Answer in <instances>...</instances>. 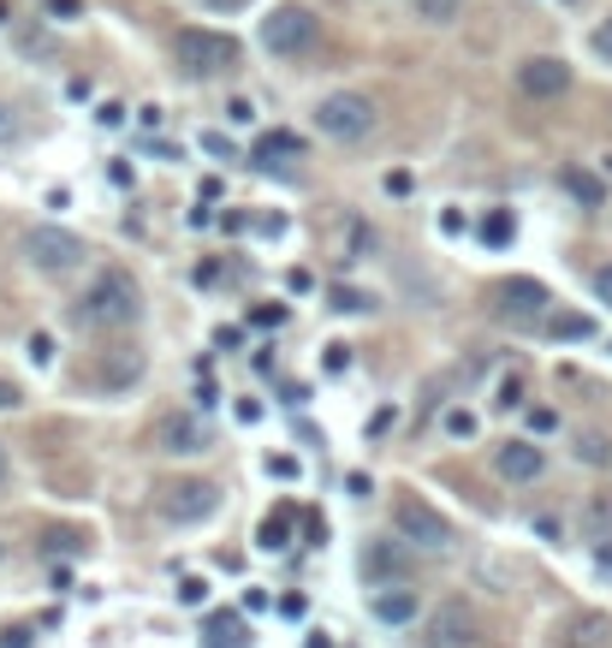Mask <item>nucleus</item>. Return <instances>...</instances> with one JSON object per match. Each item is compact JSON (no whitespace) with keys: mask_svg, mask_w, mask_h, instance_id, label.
I'll return each instance as SVG.
<instances>
[{"mask_svg":"<svg viewBox=\"0 0 612 648\" xmlns=\"http://www.w3.org/2000/svg\"><path fill=\"white\" fill-rule=\"evenodd\" d=\"M144 316V286H137L131 268H101L90 280V292H83V321H96V328H131V321Z\"/></svg>","mask_w":612,"mask_h":648,"instance_id":"f257e3e1","label":"nucleus"},{"mask_svg":"<svg viewBox=\"0 0 612 648\" xmlns=\"http://www.w3.org/2000/svg\"><path fill=\"white\" fill-rule=\"evenodd\" d=\"M172 60H179L185 78H226V72H238V42L226 37V30L190 24L172 37Z\"/></svg>","mask_w":612,"mask_h":648,"instance_id":"f03ea898","label":"nucleus"},{"mask_svg":"<svg viewBox=\"0 0 612 648\" xmlns=\"http://www.w3.org/2000/svg\"><path fill=\"white\" fill-rule=\"evenodd\" d=\"M375 126H381V108L357 90H334L316 101V131L327 143H363V138H375Z\"/></svg>","mask_w":612,"mask_h":648,"instance_id":"7ed1b4c3","label":"nucleus"},{"mask_svg":"<svg viewBox=\"0 0 612 648\" xmlns=\"http://www.w3.org/2000/svg\"><path fill=\"white\" fill-rule=\"evenodd\" d=\"M322 42V19L309 7H279L261 19V48H268L274 60H309Z\"/></svg>","mask_w":612,"mask_h":648,"instance_id":"20e7f679","label":"nucleus"},{"mask_svg":"<svg viewBox=\"0 0 612 648\" xmlns=\"http://www.w3.org/2000/svg\"><path fill=\"white\" fill-rule=\"evenodd\" d=\"M393 536L411 541V548H423V554H446L452 548V524L423 500V494H398L393 500Z\"/></svg>","mask_w":612,"mask_h":648,"instance_id":"39448f33","label":"nucleus"},{"mask_svg":"<svg viewBox=\"0 0 612 648\" xmlns=\"http://www.w3.org/2000/svg\"><path fill=\"white\" fill-rule=\"evenodd\" d=\"M24 256H30L37 275L60 280V275H72V268L83 262V238L78 232H60V227H30L24 232Z\"/></svg>","mask_w":612,"mask_h":648,"instance_id":"423d86ee","label":"nucleus"},{"mask_svg":"<svg viewBox=\"0 0 612 648\" xmlns=\"http://www.w3.org/2000/svg\"><path fill=\"white\" fill-rule=\"evenodd\" d=\"M428 642H434V648H476V642H482V612L452 595V601L434 607V619H428Z\"/></svg>","mask_w":612,"mask_h":648,"instance_id":"0eeeda50","label":"nucleus"},{"mask_svg":"<svg viewBox=\"0 0 612 648\" xmlns=\"http://www.w3.org/2000/svg\"><path fill=\"white\" fill-rule=\"evenodd\" d=\"M215 506H220V488L215 482H167L161 488V518L167 524H203V518H215Z\"/></svg>","mask_w":612,"mask_h":648,"instance_id":"6e6552de","label":"nucleus"},{"mask_svg":"<svg viewBox=\"0 0 612 648\" xmlns=\"http://www.w3.org/2000/svg\"><path fill=\"white\" fill-rule=\"evenodd\" d=\"M494 310H500L505 321H517V328H535V321L547 316V286H541V280H523V275L500 280V286H494Z\"/></svg>","mask_w":612,"mask_h":648,"instance_id":"1a4fd4ad","label":"nucleus"},{"mask_svg":"<svg viewBox=\"0 0 612 648\" xmlns=\"http://www.w3.org/2000/svg\"><path fill=\"white\" fill-rule=\"evenodd\" d=\"M155 447H161V452H172V458H197V452H208V447H215V435H208V422H203V417H185V411H172V417H161V422H155Z\"/></svg>","mask_w":612,"mask_h":648,"instance_id":"9d476101","label":"nucleus"},{"mask_svg":"<svg viewBox=\"0 0 612 648\" xmlns=\"http://www.w3.org/2000/svg\"><path fill=\"white\" fill-rule=\"evenodd\" d=\"M517 90L530 96V101H559L571 90V66L559 60V54H535V60H523L517 66Z\"/></svg>","mask_w":612,"mask_h":648,"instance_id":"9b49d317","label":"nucleus"},{"mask_svg":"<svg viewBox=\"0 0 612 648\" xmlns=\"http://www.w3.org/2000/svg\"><path fill=\"white\" fill-rule=\"evenodd\" d=\"M494 470L505 476V482H535V476L547 470V452H541L535 440H505V447L494 452Z\"/></svg>","mask_w":612,"mask_h":648,"instance_id":"f8f14e48","label":"nucleus"},{"mask_svg":"<svg viewBox=\"0 0 612 648\" xmlns=\"http://www.w3.org/2000/svg\"><path fill=\"white\" fill-rule=\"evenodd\" d=\"M256 167H286V161H304V138L297 131H261L256 149H250Z\"/></svg>","mask_w":612,"mask_h":648,"instance_id":"ddd939ff","label":"nucleus"},{"mask_svg":"<svg viewBox=\"0 0 612 648\" xmlns=\"http://www.w3.org/2000/svg\"><path fill=\"white\" fill-rule=\"evenodd\" d=\"M369 607H375V619H381V625H411V619H416V595H411V589H393V584H387V589H375V601H369Z\"/></svg>","mask_w":612,"mask_h":648,"instance_id":"4468645a","label":"nucleus"},{"mask_svg":"<svg viewBox=\"0 0 612 648\" xmlns=\"http://www.w3.org/2000/svg\"><path fill=\"white\" fill-rule=\"evenodd\" d=\"M576 465H589V470H612V435H576Z\"/></svg>","mask_w":612,"mask_h":648,"instance_id":"2eb2a0df","label":"nucleus"},{"mask_svg":"<svg viewBox=\"0 0 612 648\" xmlns=\"http://www.w3.org/2000/svg\"><path fill=\"white\" fill-rule=\"evenodd\" d=\"M612 637V619L606 612H583V619L571 625V648H601Z\"/></svg>","mask_w":612,"mask_h":648,"instance_id":"dca6fc26","label":"nucleus"},{"mask_svg":"<svg viewBox=\"0 0 612 648\" xmlns=\"http://www.w3.org/2000/svg\"><path fill=\"white\" fill-rule=\"evenodd\" d=\"M565 191L583 202V209H601V202H606V185L594 173H583V167H571V173H565Z\"/></svg>","mask_w":612,"mask_h":648,"instance_id":"f3484780","label":"nucleus"},{"mask_svg":"<svg viewBox=\"0 0 612 648\" xmlns=\"http://www.w3.org/2000/svg\"><path fill=\"white\" fill-rule=\"evenodd\" d=\"M363 566H369V577H405V571H411V559L398 554V548H387V541H375Z\"/></svg>","mask_w":612,"mask_h":648,"instance_id":"a211bd4d","label":"nucleus"},{"mask_svg":"<svg viewBox=\"0 0 612 648\" xmlns=\"http://www.w3.org/2000/svg\"><path fill=\"white\" fill-rule=\"evenodd\" d=\"M137 369H144V363H137V351H119L113 363H101V387H131Z\"/></svg>","mask_w":612,"mask_h":648,"instance_id":"6ab92c4d","label":"nucleus"},{"mask_svg":"<svg viewBox=\"0 0 612 648\" xmlns=\"http://www.w3.org/2000/svg\"><path fill=\"white\" fill-rule=\"evenodd\" d=\"M208 648H244L238 642V612H215V619H208Z\"/></svg>","mask_w":612,"mask_h":648,"instance_id":"aec40b11","label":"nucleus"},{"mask_svg":"<svg viewBox=\"0 0 612 648\" xmlns=\"http://www.w3.org/2000/svg\"><path fill=\"white\" fill-rule=\"evenodd\" d=\"M547 333L553 339H594V321L589 316H547Z\"/></svg>","mask_w":612,"mask_h":648,"instance_id":"412c9836","label":"nucleus"},{"mask_svg":"<svg viewBox=\"0 0 612 648\" xmlns=\"http://www.w3.org/2000/svg\"><path fill=\"white\" fill-rule=\"evenodd\" d=\"M458 7H464V0H416V19H428V24H452V19H458Z\"/></svg>","mask_w":612,"mask_h":648,"instance_id":"4be33fe9","label":"nucleus"},{"mask_svg":"<svg viewBox=\"0 0 612 648\" xmlns=\"http://www.w3.org/2000/svg\"><path fill=\"white\" fill-rule=\"evenodd\" d=\"M583 524H589V530H594V536H612V500H606V494H601V500H589V511H583Z\"/></svg>","mask_w":612,"mask_h":648,"instance_id":"5701e85b","label":"nucleus"},{"mask_svg":"<svg viewBox=\"0 0 612 648\" xmlns=\"http://www.w3.org/2000/svg\"><path fill=\"white\" fill-rule=\"evenodd\" d=\"M512 232H517L512 215H487L482 220V245H512Z\"/></svg>","mask_w":612,"mask_h":648,"instance_id":"b1692460","label":"nucleus"},{"mask_svg":"<svg viewBox=\"0 0 612 648\" xmlns=\"http://www.w3.org/2000/svg\"><path fill=\"white\" fill-rule=\"evenodd\" d=\"M334 310L363 316V310H375V298H369V292H357V286H339V292H334Z\"/></svg>","mask_w":612,"mask_h":648,"instance_id":"393cba45","label":"nucleus"},{"mask_svg":"<svg viewBox=\"0 0 612 648\" xmlns=\"http://www.w3.org/2000/svg\"><path fill=\"white\" fill-rule=\"evenodd\" d=\"M24 138V126H19V108H7V101H0V149H12Z\"/></svg>","mask_w":612,"mask_h":648,"instance_id":"a878e982","label":"nucleus"},{"mask_svg":"<svg viewBox=\"0 0 612 648\" xmlns=\"http://www.w3.org/2000/svg\"><path fill=\"white\" fill-rule=\"evenodd\" d=\"M261 548H286V511H279V518H268V524H261Z\"/></svg>","mask_w":612,"mask_h":648,"instance_id":"bb28decb","label":"nucleus"},{"mask_svg":"<svg viewBox=\"0 0 612 648\" xmlns=\"http://www.w3.org/2000/svg\"><path fill=\"white\" fill-rule=\"evenodd\" d=\"M179 601H185V607H203V601H208V584H203V577H185V584H179Z\"/></svg>","mask_w":612,"mask_h":648,"instance_id":"cd10ccee","label":"nucleus"},{"mask_svg":"<svg viewBox=\"0 0 612 648\" xmlns=\"http://www.w3.org/2000/svg\"><path fill=\"white\" fill-rule=\"evenodd\" d=\"M594 298H601L606 310H612V262H606V268H594Z\"/></svg>","mask_w":612,"mask_h":648,"instance_id":"c85d7f7f","label":"nucleus"},{"mask_svg":"<svg viewBox=\"0 0 612 648\" xmlns=\"http://www.w3.org/2000/svg\"><path fill=\"white\" fill-rule=\"evenodd\" d=\"M30 357H37V363H55V339H48V333H30Z\"/></svg>","mask_w":612,"mask_h":648,"instance_id":"c756f323","label":"nucleus"},{"mask_svg":"<svg viewBox=\"0 0 612 648\" xmlns=\"http://www.w3.org/2000/svg\"><path fill=\"white\" fill-rule=\"evenodd\" d=\"M279 321H286V310H279V303H261V310H256V328H279Z\"/></svg>","mask_w":612,"mask_h":648,"instance_id":"7c9ffc66","label":"nucleus"},{"mask_svg":"<svg viewBox=\"0 0 612 648\" xmlns=\"http://www.w3.org/2000/svg\"><path fill=\"white\" fill-rule=\"evenodd\" d=\"M19 405H24V393L12 381H0V411H19Z\"/></svg>","mask_w":612,"mask_h":648,"instance_id":"2f4dec72","label":"nucleus"},{"mask_svg":"<svg viewBox=\"0 0 612 648\" xmlns=\"http://www.w3.org/2000/svg\"><path fill=\"white\" fill-rule=\"evenodd\" d=\"M594 566H601V571L612 577V536H601V541H594Z\"/></svg>","mask_w":612,"mask_h":648,"instance_id":"473e14b6","label":"nucleus"},{"mask_svg":"<svg viewBox=\"0 0 612 648\" xmlns=\"http://www.w3.org/2000/svg\"><path fill=\"white\" fill-rule=\"evenodd\" d=\"M327 369H352V346H327Z\"/></svg>","mask_w":612,"mask_h":648,"instance_id":"72a5a7b5","label":"nucleus"},{"mask_svg":"<svg viewBox=\"0 0 612 648\" xmlns=\"http://www.w3.org/2000/svg\"><path fill=\"white\" fill-rule=\"evenodd\" d=\"M594 54H606V60H612V19L594 30Z\"/></svg>","mask_w":612,"mask_h":648,"instance_id":"f704fd0d","label":"nucleus"},{"mask_svg":"<svg viewBox=\"0 0 612 648\" xmlns=\"http://www.w3.org/2000/svg\"><path fill=\"white\" fill-rule=\"evenodd\" d=\"M96 119H101V126H119V119H126V108H119V101H101Z\"/></svg>","mask_w":612,"mask_h":648,"instance_id":"c9c22d12","label":"nucleus"},{"mask_svg":"<svg viewBox=\"0 0 612 648\" xmlns=\"http://www.w3.org/2000/svg\"><path fill=\"white\" fill-rule=\"evenodd\" d=\"M517 393H523V387L505 381V387H500V411H517Z\"/></svg>","mask_w":612,"mask_h":648,"instance_id":"e433bc0d","label":"nucleus"},{"mask_svg":"<svg viewBox=\"0 0 612 648\" xmlns=\"http://www.w3.org/2000/svg\"><path fill=\"white\" fill-rule=\"evenodd\" d=\"M55 12H66V19H78V0H48Z\"/></svg>","mask_w":612,"mask_h":648,"instance_id":"4c0bfd02","label":"nucleus"},{"mask_svg":"<svg viewBox=\"0 0 612 648\" xmlns=\"http://www.w3.org/2000/svg\"><path fill=\"white\" fill-rule=\"evenodd\" d=\"M7 648H30V630H12V637H7Z\"/></svg>","mask_w":612,"mask_h":648,"instance_id":"58836bf2","label":"nucleus"},{"mask_svg":"<svg viewBox=\"0 0 612 648\" xmlns=\"http://www.w3.org/2000/svg\"><path fill=\"white\" fill-rule=\"evenodd\" d=\"M208 7H220V12H233V7H250V0H208Z\"/></svg>","mask_w":612,"mask_h":648,"instance_id":"ea45409f","label":"nucleus"},{"mask_svg":"<svg viewBox=\"0 0 612 648\" xmlns=\"http://www.w3.org/2000/svg\"><path fill=\"white\" fill-rule=\"evenodd\" d=\"M0 482H7V452H0Z\"/></svg>","mask_w":612,"mask_h":648,"instance_id":"a19ab883","label":"nucleus"},{"mask_svg":"<svg viewBox=\"0 0 612 648\" xmlns=\"http://www.w3.org/2000/svg\"><path fill=\"white\" fill-rule=\"evenodd\" d=\"M565 7H571V0H565Z\"/></svg>","mask_w":612,"mask_h":648,"instance_id":"79ce46f5","label":"nucleus"}]
</instances>
